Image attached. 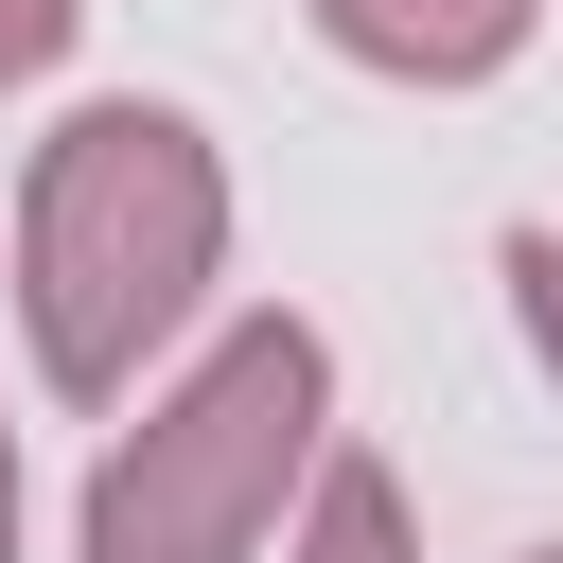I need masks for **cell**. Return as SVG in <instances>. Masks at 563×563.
I'll return each instance as SVG.
<instances>
[{
    "instance_id": "6da1fadb",
    "label": "cell",
    "mask_w": 563,
    "mask_h": 563,
    "mask_svg": "<svg viewBox=\"0 0 563 563\" xmlns=\"http://www.w3.org/2000/svg\"><path fill=\"white\" fill-rule=\"evenodd\" d=\"M229 282V158L194 106H70L18 176V334L53 405H141V369L211 317Z\"/></svg>"
},
{
    "instance_id": "7a4b0ae2",
    "label": "cell",
    "mask_w": 563,
    "mask_h": 563,
    "mask_svg": "<svg viewBox=\"0 0 563 563\" xmlns=\"http://www.w3.org/2000/svg\"><path fill=\"white\" fill-rule=\"evenodd\" d=\"M334 457V334L229 317L106 457H88V563H264Z\"/></svg>"
},
{
    "instance_id": "3957f363",
    "label": "cell",
    "mask_w": 563,
    "mask_h": 563,
    "mask_svg": "<svg viewBox=\"0 0 563 563\" xmlns=\"http://www.w3.org/2000/svg\"><path fill=\"white\" fill-rule=\"evenodd\" d=\"M317 35L352 70H387V88H493L545 35V0H317Z\"/></svg>"
},
{
    "instance_id": "277c9868",
    "label": "cell",
    "mask_w": 563,
    "mask_h": 563,
    "mask_svg": "<svg viewBox=\"0 0 563 563\" xmlns=\"http://www.w3.org/2000/svg\"><path fill=\"white\" fill-rule=\"evenodd\" d=\"M282 563H422V545H405V475L334 440L317 493H299V528H282Z\"/></svg>"
},
{
    "instance_id": "5b68a950",
    "label": "cell",
    "mask_w": 563,
    "mask_h": 563,
    "mask_svg": "<svg viewBox=\"0 0 563 563\" xmlns=\"http://www.w3.org/2000/svg\"><path fill=\"white\" fill-rule=\"evenodd\" d=\"M493 264H510V317H528V352H545V387H563V229H510Z\"/></svg>"
},
{
    "instance_id": "8992f818",
    "label": "cell",
    "mask_w": 563,
    "mask_h": 563,
    "mask_svg": "<svg viewBox=\"0 0 563 563\" xmlns=\"http://www.w3.org/2000/svg\"><path fill=\"white\" fill-rule=\"evenodd\" d=\"M70 35H88V0H0V88H18V70H53Z\"/></svg>"
},
{
    "instance_id": "52a82bcc",
    "label": "cell",
    "mask_w": 563,
    "mask_h": 563,
    "mask_svg": "<svg viewBox=\"0 0 563 563\" xmlns=\"http://www.w3.org/2000/svg\"><path fill=\"white\" fill-rule=\"evenodd\" d=\"M0 563H18V422H0Z\"/></svg>"
},
{
    "instance_id": "ba28073f",
    "label": "cell",
    "mask_w": 563,
    "mask_h": 563,
    "mask_svg": "<svg viewBox=\"0 0 563 563\" xmlns=\"http://www.w3.org/2000/svg\"><path fill=\"white\" fill-rule=\"evenodd\" d=\"M528 563H563V545H528Z\"/></svg>"
}]
</instances>
